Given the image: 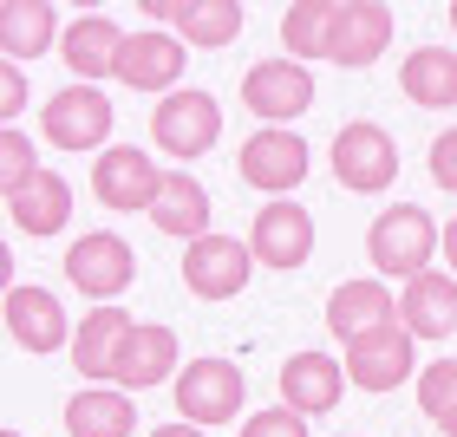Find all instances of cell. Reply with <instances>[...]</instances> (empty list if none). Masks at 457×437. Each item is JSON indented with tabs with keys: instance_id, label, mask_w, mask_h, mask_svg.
Instances as JSON below:
<instances>
[{
	"instance_id": "1",
	"label": "cell",
	"mask_w": 457,
	"mask_h": 437,
	"mask_svg": "<svg viewBox=\"0 0 457 437\" xmlns=\"http://www.w3.org/2000/svg\"><path fill=\"white\" fill-rule=\"evenodd\" d=\"M438 222H431L419 202H392V210L372 216L366 228V255H372V275L379 281H419L431 275V255H438Z\"/></svg>"
},
{
	"instance_id": "2",
	"label": "cell",
	"mask_w": 457,
	"mask_h": 437,
	"mask_svg": "<svg viewBox=\"0 0 457 437\" xmlns=\"http://www.w3.org/2000/svg\"><path fill=\"white\" fill-rule=\"evenodd\" d=\"M334 183L353 196H379L399 183V137L372 118H353L334 131Z\"/></svg>"
},
{
	"instance_id": "3",
	"label": "cell",
	"mask_w": 457,
	"mask_h": 437,
	"mask_svg": "<svg viewBox=\"0 0 457 437\" xmlns=\"http://www.w3.org/2000/svg\"><path fill=\"white\" fill-rule=\"evenodd\" d=\"M242 399H248V379H242L236 359L203 352V359H190V366L177 372V418H183V425H203V431L236 425Z\"/></svg>"
},
{
	"instance_id": "4",
	"label": "cell",
	"mask_w": 457,
	"mask_h": 437,
	"mask_svg": "<svg viewBox=\"0 0 457 437\" xmlns=\"http://www.w3.org/2000/svg\"><path fill=\"white\" fill-rule=\"evenodd\" d=\"M151 137H157L163 157L196 163L203 151H216V137H222V105H216L203 86H183V92H170V98H157Z\"/></svg>"
},
{
	"instance_id": "5",
	"label": "cell",
	"mask_w": 457,
	"mask_h": 437,
	"mask_svg": "<svg viewBox=\"0 0 457 437\" xmlns=\"http://www.w3.org/2000/svg\"><path fill=\"white\" fill-rule=\"evenodd\" d=\"M242 105L255 111L262 124H275V131H287L295 118L314 111V72L301 66V59H255L242 78Z\"/></svg>"
},
{
	"instance_id": "6",
	"label": "cell",
	"mask_w": 457,
	"mask_h": 437,
	"mask_svg": "<svg viewBox=\"0 0 457 437\" xmlns=\"http://www.w3.org/2000/svg\"><path fill=\"white\" fill-rule=\"evenodd\" d=\"M307 137L295 131H275V124H262L255 137H242V151H236V170L248 190H268V202H281L287 190H301L307 183Z\"/></svg>"
},
{
	"instance_id": "7",
	"label": "cell",
	"mask_w": 457,
	"mask_h": 437,
	"mask_svg": "<svg viewBox=\"0 0 457 437\" xmlns=\"http://www.w3.org/2000/svg\"><path fill=\"white\" fill-rule=\"evenodd\" d=\"M346 379L360 385V392H399L405 379L419 385V340H411V333L392 320V326H379V333H366V340H353L346 346Z\"/></svg>"
},
{
	"instance_id": "8",
	"label": "cell",
	"mask_w": 457,
	"mask_h": 437,
	"mask_svg": "<svg viewBox=\"0 0 457 437\" xmlns=\"http://www.w3.org/2000/svg\"><path fill=\"white\" fill-rule=\"evenodd\" d=\"M163 177H170V170H157V157L137 151V144H112V151H98V163H92V190H98V202L118 210V216H131V210L151 216Z\"/></svg>"
},
{
	"instance_id": "9",
	"label": "cell",
	"mask_w": 457,
	"mask_h": 437,
	"mask_svg": "<svg viewBox=\"0 0 457 437\" xmlns=\"http://www.w3.org/2000/svg\"><path fill=\"white\" fill-rule=\"evenodd\" d=\"M248 248H255V268H275V275H295L314 255V216L307 202L281 196V202H262V216L248 222Z\"/></svg>"
},
{
	"instance_id": "10",
	"label": "cell",
	"mask_w": 457,
	"mask_h": 437,
	"mask_svg": "<svg viewBox=\"0 0 457 437\" xmlns=\"http://www.w3.org/2000/svg\"><path fill=\"white\" fill-rule=\"evenodd\" d=\"M39 131H46V144H59V151H112V98L98 86H66L46 98V111H39Z\"/></svg>"
},
{
	"instance_id": "11",
	"label": "cell",
	"mask_w": 457,
	"mask_h": 437,
	"mask_svg": "<svg viewBox=\"0 0 457 437\" xmlns=\"http://www.w3.org/2000/svg\"><path fill=\"white\" fill-rule=\"evenodd\" d=\"M66 281L79 287V294H92L98 307L118 301L124 287L137 281V255H131V242H118L112 228H92V235H79L66 248Z\"/></svg>"
},
{
	"instance_id": "12",
	"label": "cell",
	"mask_w": 457,
	"mask_h": 437,
	"mask_svg": "<svg viewBox=\"0 0 457 437\" xmlns=\"http://www.w3.org/2000/svg\"><path fill=\"white\" fill-rule=\"evenodd\" d=\"M248 275H255V248L236 242V235H203L183 248V287L196 301H236Z\"/></svg>"
},
{
	"instance_id": "13",
	"label": "cell",
	"mask_w": 457,
	"mask_h": 437,
	"mask_svg": "<svg viewBox=\"0 0 457 437\" xmlns=\"http://www.w3.org/2000/svg\"><path fill=\"white\" fill-rule=\"evenodd\" d=\"M399 320V294H392V281L366 275V281H340L334 294H327V333H334L340 346L366 340V333H379Z\"/></svg>"
},
{
	"instance_id": "14",
	"label": "cell",
	"mask_w": 457,
	"mask_h": 437,
	"mask_svg": "<svg viewBox=\"0 0 457 437\" xmlns=\"http://www.w3.org/2000/svg\"><path fill=\"white\" fill-rule=\"evenodd\" d=\"M7 340L20 352H59V346H72V326H66L59 294H46L39 281H13L7 287Z\"/></svg>"
},
{
	"instance_id": "15",
	"label": "cell",
	"mask_w": 457,
	"mask_h": 437,
	"mask_svg": "<svg viewBox=\"0 0 457 437\" xmlns=\"http://www.w3.org/2000/svg\"><path fill=\"white\" fill-rule=\"evenodd\" d=\"M183 39L177 33H124V53H118V86L131 92H157L170 98L183 92Z\"/></svg>"
},
{
	"instance_id": "16",
	"label": "cell",
	"mask_w": 457,
	"mask_h": 437,
	"mask_svg": "<svg viewBox=\"0 0 457 437\" xmlns=\"http://www.w3.org/2000/svg\"><path fill=\"white\" fill-rule=\"evenodd\" d=\"M281 405L287 411H301V418H320V411H334L340 399H346V366L334 359V352H295V359H281Z\"/></svg>"
},
{
	"instance_id": "17",
	"label": "cell",
	"mask_w": 457,
	"mask_h": 437,
	"mask_svg": "<svg viewBox=\"0 0 457 437\" xmlns=\"http://www.w3.org/2000/svg\"><path fill=\"white\" fill-rule=\"evenodd\" d=\"M131 314H124L118 301H105V307H92L86 320H79V333H72V366H79V379H92V385H112L118 379V352H124V340H131Z\"/></svg>"
},
{
	"instance_id": "18",
	"label": "cell",
	"mask_w": 457,
	"mask_h": 437,
	"mask_svg": "<svg viewBox=\"0 0 457 437\" xmlns=\"http://www.w3.org/2000/svg\"><path fill=\"white\" fill-rule=\"evenodd\" d=\"M399 326L411 333V340H425V346L451 340V333H457V275L431 268V275L405 281V294H399Z\"/></svg>"
},
{
	"instance_id": "19",
	"label": "cell",
	"mask_w": 457,
	"mask_h": 437,
	"mask_svg": "<svg viewBox=\"0 0 457 437\" xmlns=\"http://www.w3.org/2000/svg\"><path fill=\"white\" fill-rule=\"evenodd\" d=\"M59 53H66V66H72V86H98V78H118L124 33L105 13H79L66 27V39H59Z\"/></svg>"
},
{
	"instance_id": "20",
	"label": "cell",
	"mask_w": 457,
	"mask_h": 437,
	"mask_svg": "<svg viewBox=\"0 0 457 437\" xmlns=\"http://www.w3.org/2000/svg\"><path fill=\"white\" fill-rule=\"evenodd\" d=\"M177 359H183V346H177V333L170 326H157V320H137L131 326V340H124V352H118V392H151V385H163L177 372Z\"/></svg>"
},
{
	"instance_id": "21",
	"label": "cell",
	"mask_w": 457,
	"mask_h": 437,
	"mask_svg": "<svg viewBox=\"0 0 457 437\" xmlns=\"http://www.w3.org/2000/svg\"><path fill=\"white\" fill-rule=\"evenodd\" d=\"M392 46V7L379 0H340V27H334V66L360 72Z\"/></svg>"
},
{
	"instance_id": "22",
	"label": "cell",
	"mask_w": 457,
	"mask_h": 437,
	"mask_svg": "<svg viewBox=\"0 0 457 437\" xmlns=\"http://www.w3.org/2000/svg\"><path fill=\"white\" fill-rule=\"evenodd\" d=\"M7 216H13V228H27V235H66V222H72V183L53 177V170L27 177L7 196Z\"/></svg>"
},
{
	"instance_id": "23",
	"label": "cell",
	"mask_w": 457,
	"mask_h": 437,
	"mask_svg": "<svg viewBox=\"0 0 457 437\" xmlns=\"http://www.w3.org/2000/svg\"><path fill=\"white\" fill-rule=\"evenodd\" d=\"M151 222H157L170 242H203V235H216V228H210V190H203L190 170H170V177H163V190H157V202H151Z\"/></svg>"
},
{
	"instance_id": "24",
	"label": "cell",
	"mask_w": 457,
	"mask_h": 437,
	"mask_svg": "<svg viewBox=\"0 0 457 437\" xmlns=\"http://www.w3.org/2000/svg\"><path fill=\"white\" fill-rule=\"evenodd\" d=\"M399 92L419 111H451L457 105V53L451 46H411L399 66Z\"/></svg>"
},
{
	"instance_id": "25",
	"label": "cell",
	"mask_w": 457,
	"mask_h": 437,
	"mask_svg": "<svg viewBox=\"0 0 457 437\" xmlns=\"http://www.w3.org/2000/svg\"><path fill=\"white\" fill-rule=\"evenodd\" d=\"M66 431L72 437H131L137 431V399L118 385H86L66 399Z\"/></svg>"
},
{
	"instance_id": "26",
	"label": "cell",
	"mask_w": 457,
	"mask_h": 437,
	"mask_svg": "<svg viewBox=\"0 0 457 437\" xmlns=\"http://www.w3.org/2000/svg\"><path fill=\"white\" fill-rule=\"evenodd\" d=\"M66 39V27H59V13L46 7V0H7L0 7V46H7V66H20V59H33L46 53V46H59Z\"/></svg>"
},
{
	"instance_id": "27",
	"label": "cell",
	"mask_w": 457,
	"mask_h": 437,
	"mask_svg": "<svg viewBox=\"0 0 457 437\" xmlns=\"http://www.w3.org/2000/svg\"><path fill=\"white\" fill-rule=\"evenodd\" d=\"M334 27H340V0H295L281 13V39L287 59H334Z\"/></svg>"
},
{
	"instance_id": "28",
	"label": "cell",
	"mask_w": 457,
	"mask_h": 437,
	"mask_svg": "<svg viewBox=\"0 0 457 437\" xmlns=\"http://www.w3.org/2000/svg\"><path fill=\"white\" fill-rule=\"evenodd\" d=\"M177 33H183V46H236L242 39V7L236 0H183L177 7Z\"/></svg>"
},
{
	"instance_id": "29",
	"label": "cell",
	"mask_w": 457,
	"mask_h": 437,
	"mask_svg": "<svg viewBox=\"0 0 457 437\" xmlns=\"http://www.w3.org/2000/svg\"><path fill=\"white\" fill-rule=\"evenodd\" d=\"M419 411L431 425H438L445 411H457V359H431L419 372Z\"/></svg>"
},
{
	"instance_id": "30",
	"label": "cell",
	"mask_w": 457,
	"mask_h": 437,
	"mask_svg": "<svg viewBox=\"0 0 457 437\" xmlns=\"http://www.w3.org/2000/svg\"><path fill=\"white\" fill-rule=\"evenodd\" d=\"M27 177H39V157H33V137L20 131V124H7V131H0V190H20V183Z\"/></svg>"
},
{
	"instance_id": "31",
	"label": "cell",
	"mask_w": 457,
	"mask_h": 437,
	"mask_svg": "<svg viewBox=\"0 0 457 437\" xmlns=\"http://www.w3.org/2000/svg\"><path fill=\"white\" fill-rule=\"evenodd\" d=\"M236 437H314V431H307L301 411L268 405V411H255V418H242V431H236Z\"/></svg>"
},
{
	"instance_id": "32",
	"label": "cell",
	"mask_w": 457,
	"mask_h": 437,
	"mask_svg": "<svg viewBox=\"0 0 457 437\" xmlns=\"http://www.w3.org/2000/svg\"><path fill=\"white\" fill-rule=\"evenodd\" d=\"M431 183H438V190H451L457 196V131H445V137H431Z\"/></svg>"
},
{
	"instance_id": "33",
	"label": "cell",
	"mask_w": 457,
	"mask_h": 437,
	"mask_svg": "<svg viewBox=\"0 0 457 437\" xmlns=\"http://www.w3.org/2000/svg\"><path fill=\"white\" fill-rule=\"evenodd\" d=\"M0 111H7V124H13L20 111H27V72H20V66L0 72Z\"/></svg>"
},
{
	"instance_id": "34",
	"label": "cell",
	"mask_w": 457,
	"mask_h": 437,
	"mask_svg": "<svg viewBox=\"0 0 457 437\" xmlns=\"http://www.w3.org/2000/svg\"><path fill=\"white\" fill-rule=\"evenodd\" d=\"M151 437H210V431H203V425H183V418H170V425H157Z\"/></svg>"
},
{
	"instance_id": "35",
	"label": "cell",
	"mask_w": 457,
	"mask_h": 437,
	"mask_svg": "<svg viewBox=\"0 0 457 437\" xmlns=\"http://www.w3.org/2000/svg\"><path fill=\"white\" fill-rule=\"evenodd\" d=\"M438 248H445V268H451V275H457V216L445 222V242H438Z\"/></svg>"
},
{
	"instance_id": "36",
	"label": "cell",
	"mask_w": 457,
	"mask_h": 437,
	"mask_svg": "<svg viewBox=\"0 0 457 437\" xmlns=\"http://www.w3.org/2000/svg\"><path fill=\"white\" fill-rule=\"evenodd\" d=\"M438 431H445V437H457V411H445V418H438Z\"/></svg>"
},
{
	"instance_id": "37",
	"label": "cell",
	"mask_w": 457,
	"mask_h": 437,
	"mask_svg": "<svg viewBox=\"0 0 457 437\" xmlns=\"http://www.w3.org/2000/svg\"><path fill=\"white\" fill-rule=\"evenodd\" d=\"M451 33H457V0H451Z\"/></svg>"
},
{
	"instance_id": "38",
	"label": "cell",
	"mask_w": 457,
	"mask_h": 437,
	"mask_svg": "<svg viewBox=\"0 0 457 437\" xmlns=\"http://www.w3.org/2000/svg\"><path fill=\"white\" fill-rule=\"evenodd\" d=\"M0 437H20V431H0Z\"/></svg>"
}]
</instances>
